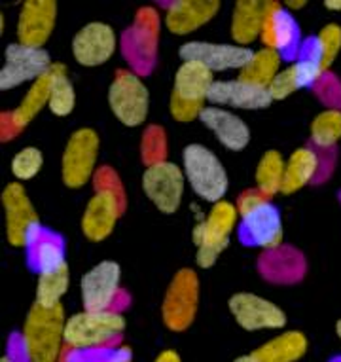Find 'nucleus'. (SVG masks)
Masks as SVG:
<instances>
[{
  "label": "nucleus",
  "instance_id": "nucleus-4",
  "mask_svg": "<svg viewBox=\"0 0 341 362\" xmlns=\"http://www.w3.org/2000/svg\"><path fill=\"white\" fill-rule=\"evenodd\" d=\"M237 205L229 202H218L213 205L207 218L196 224L192 232L193 245L198 247L196 262L199 267H213L220 255L229 245V233L237 224Z\"/></svg>",
  "mask_w": 341,
  "mask_h": 362
},
{
  "label": "nucleus",
  "instance_id": "nucleus-5",
  "mask_svg": "<svg viewBox=\"0 0 341 362\" xmlns=\"http://www.w3.org/2000/svg\"><path fill=\"white\" fill-rule=\"evenodd\" d=\"M243 218V233L252 245L275 249L282 243V220L275 205L260 192H245L237 202Z\"/></svg>",
  "mask_w": 341,
  "mask_h": 362
},
{
  "label": "nucleus",
  "instance_id": "nucleus-21",
  "mask_svg": "<svg viewBox=\"0 0 341 362\" xmlns=\"http://www.w3.org/2000/svg\"><path fill=\"white\" fill-rule=\"evenodd\" d=\"M218 10V0H179L167 8L165 25L173 35H190L209 23Z\"/></svg>",
  "mask_w": 341,
  "mask_h": 362
},
{
  "label": "nucleus",
  "instance_id": "nucleus-11",
  "mask_svg": "<svg viewBox=\"0 0 341 362\" xmlns=\"http://www.w3.org/2000/svg\"><path fill=\"white\" fill-rule=\"evenodd\" d=\"M2 203L6 213L8 243L12 247H27L32 243L40 230V218L23 186L19 182L8 185L2 192Z\"/></svg>",
  "mask_w": 341,
  "mask_h": 362
},
{
  "label": "nucleus",
  "instance_id": "nucleus-38",
  "mask_svg": "<svg viewBox=\"0 0 341 362\" xmlns=\"http://www.w3.org/2000/svg\"><path fill=\"white\" fill-rule=\"evenodd\" d=\"M304 6H306V0H288L287 2L288 10H299Z\"/></svg>",
  "mask_w": 341,
  "mask_h": 362
},
{
  "label": "nucleus",
  "instance_id": "nucleus-42",
  "mask_svg": "<svg viewBox=\"0 0 341 362\" xmlns=\"http://www.w3.org/2000/svg\"><path fill=\"white\" fill-rule=\"evenodd\" d=\"M2 362H12V361H10V358H8V356H4V358H2Z\"/></svg>",
  "mask_w": 341,
  "mask_h": 362
},
{
  "label": "nucleus",
  "instance_id": "nucleus-1",
  "mask_svg": "<svg viewBox=\"0 0 341 362\" xmlns=\"http://www.w3.org/2000/svg\"><path fill=\"white\" fill-rule=\"evenodd\" d=\"M65 309L63 305L46 308L38 302L27 313L23 325L25 355L30 362H57L65 341Z\"/></svg>",
  "mask_w": 341,
  "mask_h": 362
},
{
  "label": "nucleus",
  "instance_id": "nucleus-22",
  "mask_svg": "<svg viewBox=\"0 0 341 362\" xmlns=\"http://www.w3.org/2000/svg\"><path fill=\"white\" fill-rule=\"evenodd\" d=\"M323 63H321V59L313 52L311 55L296 61L294 65H290L288 69L279 72L275 80L270 83L268 91H270L273 101H282L288 95L296 93L298 89L311 88L313 83L323 76Z\"/></svg>",
  "mask_w": 341,
  "mask_h": 362
},
{
  "label": "nucleus",
  "instance_id": "nucleus-30",
  "mask_svg": "<svg viewBox=\"0 0 341 362\" xmlns=\"http://www.w3.org/2000/svg\"><path fill=\"white\" fill-rule=\"evenodd\" d=\"M68 283H71V274H68L66 264H63L54 272L40 274L38 285H36V302L40 305H46V308L59 305L61 298L65 296L66 291H68Z\"/></svg>",
  "mask_w": 341,
  "mask_h": 362
},
{
  "label": "nucleus",
  "instance_id": "nucleus-37",
  "mask_svg": "<svg viewBox=\"0 0 341 362\" xmlns=\"http://www.w3.org/2000/svg\"><path fill=\"white\" fill-rule=\"evenodd\" d=\"M107 362H131V351L124 347V349L116 351Z\"/></svg>",
  "mask_w": 341,
  "mask_h": 362
},
{
  "label": "nucleus",
  "instance_id": "nucleus-10",
  "mask_svg": "<svg viewBox=\"0 0 341 362\" xmlns=\"http://www.w3.org/2000/svg\"><path fill=\"white\" fill-rule=\"evenodd\" d=\"M184 186L186 175L177 163L171 161H156L146 167L143 175L144 194L163 214H173L179 211L184 196Z\"/></svg>",
  "mask_w": 341,
  "mask_h": 362
},
{
  "label": "nucleus",
  "instance_id": "nucleus-18",
  "mask_svg": "<svg viewBox=\"0 0 341 362\" xmlns=\"http://www.w3.org/2000/svg\"><path fill=\"white\" fill-rule=\"evenodd\" d=\"M210 107H232L241 110H262L273 103L270 91L243 80H215L209 91Z\"/></svg>",
  "mask_w": 341,
  "mask_h": 362
},
{
  "label": "nucleus",
  "instance_id": "nucleus-23",
  "mask_svg": "<svg viewBox=\"0 0 341 362\" xmlns=\"http://www.w3.org/2000/svg\"><path fill=\"white\" fill-rule=\"evenodd\" d=\"M268 2L241 0L235 4L232 18V38L237 46L249 48L258 36H262Z\"/></svg>",
  "mask_w": 341,
  "mask_h": 362
},
{
  "label": "nucleus",
  "instance_id": "nucleus-40",
  "mask_svg": "<svg viewBox=\"0 0 341 362\" xmlns=\"http://www.w3.org/2000/svg\"><path fill=\"white\" fill-rule=\"evenodd\" d=\"M234 362H260V361H258L256 356L251 353V355H243V356H239V358H235Z\"/></svg>",
  "mask_w": 341,
  "mask_h": 362
},
{
  "label": "nucleus",
  "instance_id": "nucleus-32",
  "mask_svg": "<svg viewBox=\"0 0 341 362\" xmlns=\"http://www.w3.org/2000/svg\"><path fill=\"white\" fill-rule=\"evenodd\" d=\"M341 139V110H324L313 119L311 141L318 148H330Z\"/></svg>",
  "mask_w": 341,
  "mask_h": 362
},
{
  "label": "nucleus",
  "instance_id": "nucleus-27",
  "mask_svg": "<svg viewBox=\"0 0 341 362\" xmlns=\"http://www.w3.org/2000/svg\"><path fill=\"white\" fill-rule=\"evenodd\" d=\"M262 38L265 42V48L277 49V52L294 44L296 27H294L292 18L287 12H282L281 4L277 2H268Z\"/></svg>",
  "mask_w": 341,
  "mask_h": 362
},
{
  "label": "nucleus",
  "instance_id": "nucleus-13",
  "mask_svg": "<svg viewBox=\"0 0 341 362\" xmlns=\"http://www.w3.org/2000/svg\"><path fill=\"white\" fill-rule=\"evenodd\" d=\"M229 311L246 332L279 330L287 325V315L277 303L252 292H237L229 298Z\"/></svg>",
  "mask_w": 341,
  "mask_h": 362
},
{
  "label": "nucleus",
  "instance_id": "nucleus-36",
  "mask_svg": "<svg viewBox=\"0 0 341 362\" xmlns=\"http://www.w3.org/2000/svg\"><path fill=\"white\" fill-rule=\"evenodd\" d=\"M154 362H182V361H180V355L177 353V351L167 349V351H162Z\"/></svg>",
  "mask_w": 341,
  "mask_h": 362
},
{
  "label": "nucleus",
  "instance_id": "nucleus-33",
  "mask_svg": "<svg viewBox=\"0 0 341 362\" xmlns=\"http://www.w3.org/2000/svg\"><path fill=\"white\" fill-rule=\"evenodd\" d=\"M341 49V27L335 23L326 25L321 33H318L317 40H315V55H317L323 69L326 71L332 63L335 61L337 54Z\"/></svg>",
  "mask_w": 341,
  "mask_h": 362
},
{
  "label": "nucleus",
  "instance_id": "nucleus-16",
  "mask_svg": "<svg viewBox=\"0 0 341 362\" xmlns=\"http://www.w3.org/2000/svg\"><path fill=\"white\" fill-rule=\"evenodd\" d=\"M116 52V33L110 25L91 21L72 38V55L82 66H99Z\"/></svg>",
  "mask_w": 341,
  "mask_h": 362
},
{
  "label": "nucleus",
  "instance_id": "nucleus-34",
  "mask_svg": "<svg viewBox=\"0 0 341 362\" xmlns=\"http://www.w3.org/2000/svg\"><path fill=\"white\" fill-rule=\"evenodd\" d=\"M42 163V152L35 146H27V148L19 150L18 154L12 158V175L18 180H30L40 173Z\"/></svg>",
  "mask_w": 341,
  "mask_h": 362
},
{
  "label": "nucleus",
  "instance_id": "nucleus-35",
  "mask_svg": "<svg viewBox=\"0 0 341 362\" xmlns=\"http://www.w3.org/2000/svg\"><path fill=\"white\" fill-rule=\"evenodd\" d=\"M63 264H66L65 256H63V247L55 241H42L36 250V266L40 269V274L54 272Z\"/></svg>",
  "mask_w": 341,
  "mask_h": 362
},
{
  "label": "nucleus",
  "instance_id": "nucleus-26",
  "mask_svg": "<svg viewBox=\"0 0 341 362\" xmlns=\"http://www.w3.org/2000/svg\"><path fill=\"white\" fill-rule=\"evenodd\" d=\"M318 158L311 148L294 150L292 156L288 158L287 169H285V180H282L281 194H296L307 186L317 175Z\"/></svg>",
  "mask_w": 341,
  "mask_h": 362
},
{
  "label": "nucleus",
  "instance_id": "nucleus-17",
  "mask_svg": "<svg viewBox=\"0 0 341 362\" xmlns=\"http://www.w3.org/2000/svg\"><path fill=\"white\" fill-rule=\"evenodd\" d=\"M57 4L54 0H29L18 18V40L29 48H44L54 33Z\"/></svg>",
  "mask_w": 341,
  "mask_h": 362
},
{
  "label": "nucleus",
  "instance_id": "nucleus-31",
  "mask_svg": "<svg viewBox=\"0 0 341 362\" xmlns=\"http://www.w3.org/2000/svg\"><path fill=\"white\" fill-rule=\"evenodd\" d=\"M76 105V93H74V86L66 76L65 65L55 63V80L52 86V93H49L48 107L52 114L55 116H68L74 110Z\"/></svg>",
  "mask_w": 341,
  "mask_h": 362
},
{
  "label": "nucleus",
  "instance_id": "nucleus-2",
  "mask_svg": "<svg viewBox=\"0 0 341 362\" xmlns=\"http://www.w3.org/2000/svg\"><path fill=\"white\" fill-rule=\"evenodd\" d=\"M213 74L215 72H210L201 63L182 61L174 74L173 93L169 103V110L177 122L188 124L201 116L205 103H209L210 88L215 83Z\"/></svg>",
  "mask_w": 341,
  "mask_h": 362
},
{
  "label": "nucleus",
  "instance_id": "nucleus-41",
  "mask_svg": "<svg viewBox=\"0 0 341 362\" xmlns=\"http://www.w3.org/2000/svg\"><path fill=\"white\" fill-rule=\"evenodd\" d=\"M335 332H337V338L341 339V319L337 321V325H335Z\"/></svg>",
  "mask_w": 341,
  "mask_h": 362
},
{
  "label": "nucleus",
  "instance_id": "nucleus-24",
  "mask_svg": "<svg viewBox=\"0 0 341 362\" xmlns=\"http://www.w3.org/2000/svg\"><path fill=\"white\" fill-rule=\"evenodd\" d=\"M307 351V338L298 330H287L279 334L252 355L260 362H298Z\"/></svg>",
  "mask_w": 341,
  "mask_h": 362
},
{
  "label": "nucleus",
  "instance_id": "nucleus-15",
  "mask_svg": "<svg viewBox=\"0 0 341 362\" xmlns=\"http://www.w3.org/2000/svg\"><path fill=\"white\" fill-rule=\"evenodd\" d=\"M121 269L114 260L99 262L80 281L85 311H107L120 291Z\"/></svg>",
  "mask_w": 341,
  "mask_h": 362
},
{
  "label": "nucleus",
  "instance_id": "nucleus-3",
  "mask_svg": "<svg viewBox=\"0 0 341 362\" xmlns=\"http://www.w3.org/2000/svg\"><path fill=\"white\" fill-rule=\"evenodd\" d=\"M182 167L193 194L209 203L222 202L229 180L226 169L213 150L203 144H188L182 152Z\"/></svg>",
  "mask_w": 341,
  "mask_h": 362
},
{
  "label": "nucleus",
  "instance_id": "nucleus-28",
  "mask_svg": "<svg viewBox=\"0 0 341 362\" xmlns=\"http://www.w3.org/2000/svg\"><path fill=\"white\" fill-rule=\"evenodd\" d=\"M279 66H281V54L277 49H258L252 55V59L249 61V65L243 71H239V80L251 83V86L268 89L270 83L275 80L277 74L281 72Z\"/></svg>",
  "mask_w": 341,
  "mask_h": 362
},
{
  "label": "nucleus",
  "instance_id": "nucleus-14",
  "mask_svg": "<svg viewBox=\"0 0 341 362\" xmlns=\"http://www.w3.org/2000/svg\"><path fill=\"white\" fill-rule=\"evenodd\" d=\"M182 61H196L207 66L210 72L243 71L252 59L251 48H243L237 44H216V42L192 40L182 44L179 49Z\"/></svg>",
  "mask_w": 341,
  "mask_h": 362
},
{
  "label": "nucleus",
  "instance_id": "nucleus-12",
  "mask_svg": "<svg viewBox=\"0 0 341 362\" xmlns=\"http://www.w3.org/2000/svg\"><path fill=\"white\" fill-rule=\"evenodd\" d=\"M6 61L0 71V89L8 91L30 80L42 78L54 66L49 54L44 48H29L23 44H10L4 54Z\"/></svg>",
  "mask_w": 341,
  "mask_h": 362
},
{
  "label": "nucleus",
  "instance_id": "nucleus-9",
  "mask_svg": "<svg viewBox=\"0 0 341 362\" xmlns=\"http://www.w3.org/2000/svg\"><path fill=\"white\" fill-rule=\"evenodd\" d=\"M97 154H99V137L90 127L74 131L63 152L61 160V177L68 188H82L90 182L95 171Z\"/></svg>",
  "mask_w": 341,
  "mask_h": 362
},
{
  "label": "nucleus",
  "instance_id": "nucleus-19",
  "mask_svg": "<svg viewBox=\"0 0 341 362\" xmlns=\"http://www.w3.org/2000/svg\"><path fill=\"white\" fill-rule=\"evenodd\" d=\"M118 216H120V205L116 194L110 190L97 192L85 205L82 232L93 243L104 241L114 232Z\"/></svg>",
  "mask_w": 341,
  "mask_h": 362
},
{
  "label": "nucleus",
  "instance_id": "nucleus-29",
  "mask_svg": "<svg viewBox=\"0 0 341 362\" xmlns=\"http://www.w3.org/2000/svg\"><path fill=\"white\" fill-rule=\"evenodd\" d=\"M287 161L277 150H268L256 167L258 192L265 197H271L282 190Z\"/></svg>",
  "mask_w": 341,
  "mask_h": 362
},
{
  "label": "nucleus",
  "instance_id": "nucleus-8",
  "mask_svg": "<svg viewBox=\"0 0 341 362\" xmlns=\"http://www.w3.org/2000/svg\"><path fill=\"white\" fill-rule=\"evenodd\" d=\"M108 105L118 122L127 127H137L148 116V88L133 72L120 71L108 89Z\"/></svg>",
  "mask_w": 341,
  "mask_h": 362
},
{
  "label": "nucleus",
  "instance_id": "nucleus-6",
  "mask_svg": "<svg viewBox=\"0 0 341 362\" xmlns=\"http://www.w3.org/2000/svg\"><path fill=\"white\" fill-rule=\"evenodd\" d=\"M126 330L124 315L116 311H80L66 319L65 344L74 349H93L112 341Z\"/></svg>",
  "mask_w": 341,
  "mask_h": 362
},
{
  "label": "nucleus",
  "instance_id": "nucleus-25",
  "mask_svg": "<svg viewBox=\"0 0 341 362\" xmlns=\"http://www.w3.org/2000/svg\"><path fill=\"white\" fill-rule=\"evenodd\" d=\"M55 80V63L42 78H38L35 86L27 91L23 101L16 110L12 112V125L16 129H21L27 124H30L35 116L42 110L49 103V93H52V86Z\"/></svg>",
  "mask_w": 341,
  "mask_h": 362
},
{
  "label": "nucleus",
  "instance_id": "nucleus-7",
  "mask_svg": "<svg viewBox=\"0 0 341 362\" xmlns=\"http://www.w3.org/2000/svg\"><path fill=\"white\" fill-rule=\"evenodd\" d=\"M199 303V279L193 269H180L171 281L162 305L165 327L173 332H184L196 319Z\"/></svg>",
  "mask_w": 341,
  "mask_h": 362
},
{
  "label": "nucleus",
  "instance_id": "nucleus-39",
  "mask_svg": "<svg viewBox=\"0 0 341 362\" xmlns=\"http://www.w3.org/2000/svg\"><path fill=\"white\" fill-rule=\"evenodd\" d=\"M324 6L328 10H334V12H341V0H326Z\"/></svg>",
  "mask_w": 341,
  "mask_h": 362
},
{
  "label": "nucleus",
  "instance_id": "nucleus-20",
  "mask_svg": "<svg viewBox=\"0 0 341 362\" xmlns=\"http://www.w3.org/2000/svg\"><path fill=\"white\" fill-rule=\"evenodd\" d=\"M201 124L215 133L218 143L224 148L232 150V152H241L245 150L251 143V129L249 125L239 118L237 114L229 112L226 108L220 107H205L201 116Z\"/></svg>",
  "mask_w": 341,
  "mask_h": 362
}]
</instances>
